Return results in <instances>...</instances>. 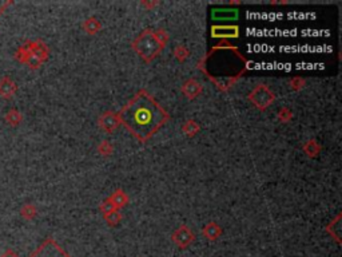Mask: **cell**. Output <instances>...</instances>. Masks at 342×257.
<instances>
[{
	"mask_svg": "<svg viewBox=\"0 0 342 257\" xmlns=\"http://www.w3.org/2000/svg\"><path fill=\"white\" fill-rule=\"evenodd\" d=\"M119 122L138 141H148L169 121V114L146 90L134 95L118 112Z\"/></svg>",
	"mask_w": 342,
	"mask_h": 257,
	"instance_id": "cell-1",
	"label": "cell"
},
{
	"mask_svg": "<svg viewBox=\"0 0 342 257\" xmlns=\"http://www.w3.org/2000/svg\"><path fill=\"white\" fill-rule=\"evenodd\" d=\"M247 61L235 46L222 40L202 59L199 69L220 90L227 91L246 71Z\"/></svg>",
	"mask_w": 342,
	"mask_h": 257,
	"instance_id": "cell-2",
	"label": "cell"
},
{
	"mask_svg": "<svg viewBox=\"0 0 342 257\" xmlns=\"http://www.w3.org/2000/svg\"><path fill=\"white\" fill-rule=\"evenodd\" d=\"M133 47L138 55L143 58L144 62H151L161 54L165 44L159 40L157 33H154L152 30H144L141 35L134 40Z\"/></svg>",
	"mask_w": 342,
	"mask_h": 257,
	"instance_id": "cell-3",
	"label": "cell"
},
{
	"mask_svg": "<svg viewBox=\"0 0 342 257\" xmlns=\"http://www.w3.org/2000/svg\"><path fill=\"white\" fill-rule=\"evenodd\" d=\"M248 99L260 110H266L274 102V94L269 87L265 84H260L248 94Z\"/></svg>",
	"mask_w": 342,
	"mask_h": 257,
	"instance_id": "cell-4",
	"label": "cell"
},
{
	"mask_svg": "<svg viewBox=\"0 0 342 257\" xmlns=\"http://www.w3.org/2000/svg\"><path fill=\"white\" fill-rule=\"evenodd\" d=\"M29 257H71L67 252L61 249V246L59 245L54 239L44 240L43 243L38 246V249L34 252Z\"/></svg>",
	"mask_w": 342,
	"mask_h": 257,
	"instance_id": "cell-5",
	"label": "cell"
},
{
	"mask_svg": "<svg viewBox=\"0 0 342 257\" xmlns=\"http://www.w3.org/2000/svg\"><path fill=\"white\" fill-rule=\"evenodd\" d=\"M171 239H173L174 243L177 244L179 248H188V246L195 240V235L193 231H190V229L186 226V225H182V226H179V228L173 233Z\"/></svg>",
	"mask_w": 342,
	"mask_h": 257,
	"instance_id": "cell-6",
	"label": "cell"
},
{
	"mask_svg": "<svg viewBox=\"0 0 342 257\" xmlns=\"http://www.w3.org/2000/svg\"><path fill=\"white\" fill-rule=\"evenodd\" d=\"M211 37L225 40L227 38H238L239 37V28H238V25H212Z\"/></svg>",
	"mask_w": 342,
	"mask_h": 257,
	"instance_id": "cell-7",
	"label": "cell"
},
{
	"mask_svg": "<svg viewBox=\"0 0 342 257\" xmlns=\"http://www.w3.org/2000/svg\"><path fill=\"white\" fill-rule=\"evenodd\" d=\"M25 46L28 47L31 55L36 56L39 61H42V62L47 61L48 47L46 46L44 42H42V40H34V42L33 40H28V42H25Z\"/></svg>",
	"mask_w": 342,
	"mask_h": 257,
	"instance_id": "cell-8",
	"label": "cell"
},
{
	"mask_svg": "<svg viewBox=\"0 0 342 257\" xmlns=\"http://www.w3.org/2000/svg\"><path fill=\"white\" fill-rule=\"evenodd\" d=\"M119 125H120V122H119L118 114H115V112L107 111L99 118V126L105 131H107V133L115 131Z\"/></svg>",
	"mask_w": 342,
	"mask_h": 257,
	"instance_id": "cell-9",
	"label": "cell"
},
{
	"mask_svg": "<svg viewBox=\"0 0 342 257\" xmlns=\"http://www.w3.org/2000/svg\"><path fill=\"white\" fill-rule=\"evenodd\" d=\"M18 91V86L10 76H3L0 79V95L6 99H11Z\"/></svg>",
	"mask_w": 342,
	"mask_h": 257,
	"instance_id": "cell-10",
	"label": "cell"
},
{
	"mask_svg": "<svg viewBox=\"0 0 342 257\" xmlns=\"http://www.w3.org/2000/svg\"><path fill=\"white\" fill-rule=\"evenodd\" d=\"M182 93H183L189 99H193L195 97H198L202 93V86L198 80L189 79L186 80L182 86Z\"/></svg>",
	"mask_w": 342,
	"mask_h": 257,
	"instance_id": "cell-11",
	"label": "cell"
},
{
	"mask_svg": "<svg viewBox=\"0 0 342 257\" xmlns=\"http://www.w3.org/2000/svg\"><path fill=\"white\" fill-rule=\"evenodd\" d=\"M202 233H203L206 239L210 240V241H215V240L222 235V231H221L220 225L216 224V222H209L205 228L202 229Z\"/></svg>",
	"mask_w": 342,
	"mask_h": 257,
	"instance_id": "cell-12",
	"label": "cell"
},
{
	"mask_svg": "<svg viewBox=\"0 0 342 257\" xmlns=\"http://www.w3.org/2000/svg\"><path fill=\"white\" fill-rule=\"evenodd\" d=\"M212 19L215 20H234L238 18V11L237 10H212L211 14Z\"/></svg>",
	"mask_w": 342,
	"mask_h": 257,
	"instance_id": "cell-13",
	"label": "cell"
},
{
	"mask_svg": "<svg viewBox=\"0 0 342 257\" xmlns=\"http://www.w3.org/2000/svg\"><path fill=\"white\" fill-rule=\"evenodd\" d=\"M4 121H6L10 126H12V127L18 126L19 123L23 121L22 112L19 111L18 109L12 107V109H10L7 112H6V116H4Z\"/></svg>",
	"mask_w": 342,
	"mask_h": 257,
	"instance_id": "cell-14",
	"label": "cell"
},
{
	"mask_svg": "<svg viewBox=\"0 0 342 257\" xmlns=\"http://www.w3.org/2000/svg\"><path fill=\"white\" fill-rule=\"evenodd\" d=\"M108 199L111 201V204L115 207V209L126 207V204L129 203V197L126 196V193L123 192V190H116Z\"/></svg>",
	"mask_w": 342,
	"mask_h": 257,
	"instance_id": "cell-15",
	"label": "cell"
},
{
	"mask_svg": "<svg viewBox=\"0 0 342 257\" xmlns=\"http://www.w3.org/2000/svg\"><path fill=\"white\" fill-rule=\"evenodd\" d=\"M20 214H22V217L25 218V220H33V218L36 217V214H38V209L34 204H24L20 209Z\"/></svg>",
	"mask_w": 342,
	"mask_h": 257,
	"instance_id": "cell-16",
	"label": "cell"
},
{
	"mask_svg": "<svg viewBox=\"0 0 342 257\" xmlns=\"http://www.w3.org/2000/svg\"><path fill=\"white\" fill-rule=\"evenodd\" d=\"M29 56H31V52H29L28 47L25 46V43L23 44V46H20V47L16 50V52H15V59L18 62H20V63H23V65H27Z\"/></svg>",
	"mask_w": 342,
	"mask_h": 257,
	"instance_id": "cell-17",
	"label": "cell"
},
{
	"mask_svg": "<svg viewBox=\"0 0 342 257\" xmlns=\"http://www.w3.org/2000/svg\"><path fill=\"white\" fill-rule=\"evenodd\" d=\"M339 221H341V216H338V217L335 218V220L329 225L328 232L330 233L338 243H341V237H339V236H341V225H339Z\"/></svg>",
	"mask_w": 342,
	"mask_h": 257,
	"instance_id": "cell-18",
	"label": "cell"
},
{
	"mask_svg": "<svg viewBox=\"0 0 342 257\" xmlns=\"http://www.w3.org/2000/svg\"><path fill=\"white\" fill-rule=\"evenodd\" d=\"M83 28L86 30L87 34H90V35H94V34H97L98 31L101 30V23L98 22L95 18H90V19H87L86 22H84V24H83Z\"/></svg>",
	"mask_w": 342,
	"mask_h": 257,
	"instance_id": "cell-19",
	"label": "cell"
},
{
	"mask_svg": "<svg viewBox=\"0 0 342 257\" xmlns=\"http://www.w3.org/2000/svg\"><path fill=\"white\" fill-rule=\"evenodd\" d=\"M105 220L110 226H115V225H118L119 222H120V220H122V214L119 213L118 209H115L112 210L111 213L105 214Z\"/></svg>",
	"mask_w": 342,
	"mask_h": 257,
	"instance_id": "cell-20",
	"label": "cell"
},
{
	"mask_svg": "<svg viewBox=\"0 0 342 257\" xmlns=\"http://www.w3.org/2000/svg\"><path fill=\"white\" fill-rule=\"evenodd\" d=\"M183 131L189 135V137H193V135H195L199 131V125L193 120L188 121V122L184 123Z\"/></svg>",
	"mask_w": 342,
	"mask_h": 257,
	"instance_id": "cell-21",
	"label": "cell"
},
{
	"mask_svg": "<svg viewBox=\"0 0 342 257\" xmlns=\"http://www.w3.org/2000/svg\"><path fill=\"white\" fill-rule=\"evenodd\" d=\"M303 149H305V152H306L307 156L310 157H316L321 150V148L318 146V144L316 141H309L306 145L303 146Z\"/></svg>",
	"mask_w": 342,
	"mask_h": 257,
	"instance_id": "cell-22",
	"label": "cell"
},
{
	"mask_svg": "<svg viewBox=\"0 0 342 257\" xmlns=\"http://www.w3.org/2000/svg\"><path fill=\"white\" fill-rule=\"evenodd\" d=\"M98 150H99V153H101L102 156H105V157L110 156V154L112 153V146H111V144H110V142L103 141L101 145H99Z\"/></svg>",
	"mask_w": 342,
	"mask_h": 257,
	"instance_id": "cell-23",
	"label": "cell"
},
{
	"mask_svg": "<svg viewBox=\"0 0 342 257\" xmlns=\"http://www.w3.org/2000/svg\"><path fill=\"white\" fill-rule=\"evenodd\" d=\"M101 210L103 214H108V213H111L112 210H115V207H114V205L111 204V201L107 198L105 203L101 205Z\"/></svg>",
	"mask_w": 342,
	"mask_h": 257,
	"instance_id": "cell-24",
	"label": "cell"
},
{
	"mask_svg": "<svg viewBox=\"0 0 342 257\" xmlns=\"http://www.w3.org/2000/svg\"><path fill=\"white\" fill-rule=\"evenodd\" d=\"M42 63H43V62L39 61V59L36 58V56H34V55H31V56H29V59H28V62H27V66H28L29 69L36 70V69H39Z\"/></svg>",
	"mask_w": 342,
	"mask_h": 257,
	"instance_id": "cell-25",
	"label": "cell"
},
{
	"mask_svg": "<svg viewBox=\"0 0 342 257\" xmlns=\"http://www.w3.org/2000/svg\"><path fill=\"white\" fill-rule=\"evenodd\" d=\"M175 56H177L180 62L184 61V59L189 56V51L184 47H182V46H179V47L175 48Z\"/></svg>",
	"mask_w": 342,
	"mask_h": 257,
	"instance_id": "cell-26",
	"label": "cell"
},
{
	"mask_svg": "<svg viewBox=\"0 0 342 257\" xmlns=\"http://www.w3.org/2000/svg\"><path fill=\"white\" fill-rule=\"evenodd\" d=\"M278 117H279V120L288 121L292 118V112L289 111L288 109H282L281 111H279V114H278Z\"/></svg>",
	"mask_w": 342,
	"mask_h": 257,
	"instance_id": "cell-27",
	"label": "cell"
},
{
	"mask_svg": "<svg viewBox=\"0 0 342 257\" xmlns=\"http://www.w3.org/2000/svg\"><path fill=\"white\" fill-rule=\"evenodd\" d=\"M0 257H19V256L16 253H15V252L12 249H7Z\"/></svg>",
	"mask_w": 342,
	"mask_h": 257,
	"instance_id": "cell-28",
	"label": "cell"
}]
</instances>
